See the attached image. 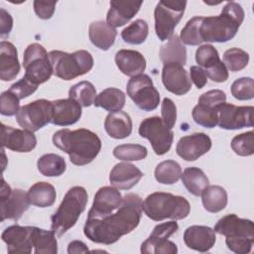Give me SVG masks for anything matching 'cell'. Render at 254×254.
Returning a JSON list of instances; mask_svg holds the SVG:
<instances>
[{
    "label": "cell",
    "mask_w": 254,
    "mask_h": 254,
    "mask_svg": "<svg viewBox=\"0 0 254 254\" xmlns=\"http://www.w3.org/2000/svg\"><path fill=\"white\" fill-rule=\"evenodd\" d=\"M142 198L136 193L123 196L120 206L101 216H87L84 235L92 242L110 245L133 231L140 223Z\"/></svg>",
    "instance_id": "cell-1"
},
{
    "label": "cell",
    "mask_w": 254,
    "mask_h": 254,
    "mask_svg": "<svg viewBox=\"0 0 254 254\" xmlns=\"http://www.w3.org/2000/svg\"><path fill=\"white\" fill-rule=\"evenodd\" d=\"M54 145L69 156L75 166L91 163L101 150V140L92 131L80 128L76 130L62 129L53 135Z\"/></svg>",
    "instance_id": "cell-2"
},
{
    "label": "cell",
    "mask_w": 254,
    "mask_h": 254,
    "mask_svg": "<svg viewBox=\"0 0 254 254\" xmlns=\"http://www.w3.org/2000/svg\"><path fill=\"white\" fill-rule=\"evenodd\" d=\"M244 20V11L240 4L227 2L218 16L203 17L200 36L203 42L225 43L232 40Z\"/></svg>",
    "instance_id": "cell-3"
},
{
    "label": "cell",
    "mask_w": 254,
    "mask_h": 254,
    "mask_svg": "<svg viewBox=\"0 0 254 254\" xmlns=\"http://www.w3.org/2000/svg\"><path fill=\"white\" fill-rule=\"evenodd\" d=\"M213 230L225 236L227 248L236 254H248L254 243V225L252 220L240 218L231 213L220 218Z\"/></svg>",
    "instance_id": "cell-4"
},
{
    "label": "cell",
    "mask_w": 254,
    "mask_h": 254,
    "mask_svg": "<svg viewBox=\"0 0 254 254\" xmlns=\"http://www.w3.org/2000/svg\"><path fill=\"white\" fill-rule=\"evenodd\" d=\"M142 210L154 221H162L167 218L180 220L188 217L190 205L184 196L157 191L144 199Z\"/></svg>",
    "instance_id": "cell-5"
},
{
    "label": "cell",
    "mask_w": 254,
    "mask_h": 254,
    "mask_svg": "<svg viewBox=\"0 0 254 254\" xmlns=\"http://www.w3.org/2000/svg\"><path fill=\"white\" fill-rule=\"evenodd\" d=\"M88 194L84 188L75 186L67 190L58 210L53 214L51 229L58 237L64 235L77 221L84 211Z\"/></svg>",
    "instance_id": "cell-6"
},
{
    "label": "cell",
    "mask_w": 254,
    "mask_h": 254,
    "mask_svg": "<svg viewBox=\"0 0 254 254\" xmlns=\"http://www.w3.org/2000/svg\"><path fill=\"white\" fill-rule=\"evenodd\" d=\"M49 58L53 67V74L64 80H71L83 75L93 67V58L85 50H79L72 54L63 51H51Z\"/></svg>",
    "instance_id": "cell-7"
},
{
    "label": "cell",
    "mask_w": 254,
    "mask_h": 254,
    "mask_svg": "<svg viewBox=\"0 0 254 254\" xmlns=\"http://www.w3.org/2000/svg\"><path fill=\"white\" fill-rule=\"evenodd\" d=\"M23 66L25 68L24 77L37 86L48 81L53 74L49 54L38 43L31 44L26 48L23 56Z\"/></svg>",
    "instance_id": "cell-8"
},
{
    "label": "cell",
    "mask_w": 254,
    "mask_h": 254,
    "mask_svg": "<svg viewBox=\"0 0 254 254\" xmlns=\"http://www.w3.org/2000/svg\"><path fill=\"white\" fill-rule=\"evenodd\" d=\"M187 1H160L154 11L155 32L160 41L169 40L179 24L185 9Z\"/></svg>",
    "instance_id": "cell-9"
},
{
    "label": "cell",
    "mask_w": 254,
    "mask_h": 254,
    "mask_svg": "<svg viewBox=\"0 0 254 254\" xmlns=\"http://www.w3.org/2000/svg\"><path fill=\"white\" fill-rule=\"evenodd\" d=\"M53 102L47 99H38L22 107L16 114L18 124L25 130L36 132L52 122Z\"/></svg>",
    "instance_id": "cell-10"
},
{
    "label": "cell",
    "mask_w": 254,
    "mask_h": 254,
    "mask_svg": "<svg viewBox=\"0 0 254 254\" xmlns=\"http://www.w3.org/2000/svg\"><path fill=\"white\" fill-rule=\"evenodd\" d=\"M127 94L134 103L143 111L155 110L160 103V93L153 84L151 77L140 74L131 77L127 83Z\"/></svg>",
    "instance_id": "cell-11"
},
{
    "label": "cell",
    "mask_w": 254,
    "mask_h": 254,
    "mask_svg": "<svg viewBox=\"0 0 254 254\" xmlns=\"http://www.w3.org/2000/svg\"><path fill=\"white\" fill-rule=\"evenodd\" d=\"M139 135L149 140L154 152L159 156L170 151L174 140V132L158 116L144 119L139 126Z\"/></svg>",
    "instance_id": "cell-12"
},
{
    "label": "cell",
    "mask_w": 254,
    "mask_h": 254,
    "mask_svg": "<svg viewBox=\"0 0 254 254\" xmlns=\"http://www.w3.org/2000/svg\"><path fill=\"white\" fill-rule=\"evenodd\" d=\"M179 225L176 221L158 224L153 229L150 236L141 244L143 254H177V245L168 238L176 233Z\"/></svg>",
    "instance_id": "cell-13"
},
{
    "label": "cell",
    "mask_w": 254,
    "mask_h": 254,
    "mask_svg": "<svg viewBox=\"0 0 254 254\" xmlns=\"http://www.w3.org/2000/svg\"><path fill=\"white\" fill-rule=\"evenodd\" d=\"M0 200L1 221L5 219L18 220L31 204L27 192L20 189L12 190L3 178L1 180Z\"/></svg>",
    "instance_id": "cell-14"
},
{
    "label": "cell",
    "mask_w": 254,
    "mask_h": 254,
    "mask_svg": "<svg viewBox=\"0 0 254 254\" xmlns=\"http://www.w3.org/2000/svg\"><path fill=\"white\" fill-rule=\"evenodd\" d=\"M217 125L225 130H237L253 126V106H236L222 103L216 107Z\"/></svg>",
    "instance_id": "cell-15"
},
{
    "label": "cell",
    "mask_w": 254,
    "mask_h": 254,
    "mask_svg": "<svg viewBox=\"0 0 254 254\" xmlns=\"http://www.w3.org/2000/svg\"><path fill=\"white\" fill-rule=\"evenodd\" d=\"M195 62L211 80L224 82L228 79V70L220 61L217 50L212 45L200 46L195 52Z\"/></svg>",
    "instance_id": "cell-16"
},
{
    "label": "cell",
    "mask_w": 254,
    "mask_h": 254,
    "mask_svg": "<svg viewBox=\"0 0 254 254\" xmlns=\"http://www.w3.org/2000/svg\"><path fill=\"white\" fill-rule=\"evenodd\" d=\"M1 142L2 148H7L19 153H28L35 149L37 145V138L31 131L17 129L2 124Z\"/></svg>",
    "instance_id": "cell-17"
},
{
    "label": "cell",
    "mask_w": 254,
    "mask_h": 254,
    "mask_svg": "<svg viewBox=\"0 0 254 254\" xmlns=\"http://www.w3.org/2000/svg\"><path fill=\"white\" fill-rule=\"evenodd\" d=\"M211 139L204 133H193L182 137L177 144V154L185 161L191 162L206 154L211 148Z\"/></svg>",
    "instance_id": "cell-18"
},
{
    "label": "cell",
    "mask_w": 254,
    "mask_h": 254,
    "mask_svg": "<svg viewBox=\"0 0 254 254\" xmlns=\"http://www.w3.org/2000/svg\"><path fill=\"white\" fill-rule=\"evenodd\" d=\"M162 81L166 89L175 95L187 94L191 88L188 71L180 64H165L162 69Z\"/></svg>",
    "instance_id": "cell-19"
},
{
    "label": "cell",
    "mask_w": 254,
    "mask_h": 254,
    "mask_svg": "<svg viewBox=\"0 0 254 254\" xmlns=\"http://www.w3.org/2000/svg\"><path fill=\"white\" fill-rule=\"evenodd\" d=\"M33 226L11 225L7 227L2 235V240L7 245L8 253H31Z\"/></svg>",
    "instance_id": "cell-20"
},
{
    "label": "cell",
    "mask_w": 254,
    "mask_h": 254,
    "mask_svg": "<svg viewBox=\"0 0 254 254\" xmlns=\"http://www.w3.org/2000/svg\"><path fill=\"white\" fill-rule=\"evenodd\" d=\"M122 195L119 190L112 187L100 188L93 199L87 216H101L117 209L122 202Z\"/></svg>",
    "instance_id": "cell-21"
},
{
    "label": "cell",
    "mask_w": 254,
    "mask_h": 254,
    "mask_svg": "<svg viewBox=\"0 0 254 254\" xmlns=\"http://www.w3.org/2000/svg\"><path fill=\"white\" fill-rule=\"evenodd\" d=\"M185 244L195 251L207 252L215 244V231L204 225H191L185 230Z\"/></svg>",
    "instance_id": "cell-22"
},
{
    "label": "cell",
    "mask_w": 254,
    "mask_h": 254,
    "mask_svg": "<svg viewBox=\"0 0 254 254\" xmlns=\"http://www.w3.org/2000/svg\"><path fill=\"white\" fill-rule=\"evenodd\" d=\"M53 102L52 123L57 126H69L81 117V106L71 98L58 99Z\"/></svg>",
    "instance_id": "cell-23"
},
{
    "label": "cell",
    "mask_w": 254,
    "mask_h": 254,
    "mask_svg": "<svg viewBox=\"0 0 254 254\" xmlns=\"http://www.w3.org/2000/svg\"><path fill=\"white\" fill-rule=\"evenodd\" d=\"M106 23L113 27H121L127 24L140 10L143 1H110Z\"/></svg>",
    "instance_id": "cell-24"
},
{
    "label": "cell",
    "mask_w": 254,
    "mask_h": 254,
    "mask_svg": "<svg viewBox=\"0 0 254 254\" xmlns=\"http://www.w3.org/2000/svg\"><path fill=\"white\" fill-rule=\"evenodd\" d=\"M143 173L130 163L116 164L110 172L109 182L117 190H130L142 179Z\"/></svg>",
    "instance_id": "cell-25"
},
{
    "label": "cell",
    "mask_w": 254,
    "mask_h": 254,
    "mask_svg": "<svg viewBox=\"0 0 254 254\" xmlns=\"http://www.w3.org/2000/svg\"><path fill=\"white\" fill-rule=\"evenodd\" d=\"M115 64L123 74L130 77L142 74L146 68L144 56L134 50H119L115 55Z\"/></svg>",
    "instance_id": "cell-26"
},
{
    "label": "cell",
    "mask_w": 254,
    "mask_h": 254,
    "mask_svg": "<svg viewBox=\"0 0 254 254\" xmlns=\"http://www.w3.org/2000/svg\"><path fill=\"white\" fill-rule=\"evenodd\" d=\"M20 71L18 52L15 46L7 41L0 43V78L10 81L16 78Z\"/></svg>",
    "instance_id": "cell-27"
},
{
    "label": "cell",
    "mask_w": 254,
    "mask_h": 254,
    "mask_svg": "<svg viewBox=\"0 0 254 254\" xmlns=\"http://www.w3.org/2000/svg\"><path fill=\"white\" fill-rule=\"evenodd\" d=\"M132 119L124 111L110 112L104 121V128L107 134L114 139H124L132 133Z\"/></svg>",
    "instance_id": "cell-28"
},
{
    "label": "cell",
    "mask_w": 254,
    "mask_h": 254,
    "mask_svg": "<svg viewBox=\"0 0 254 254\" xmlns=\"http://www.w3.org/2000/svg\"><path fill=\"white\" fill-rule=\"evenodd\" d=\"M89 40L96 48L107 51L114 44L117 31L104 21H95L88 28Z\"/></svg>",
    "instance_id": "cell-29"
},
{
    "label": "cell",
    "mask_w": 254,
    "mask_h": 254,
    "mask_svg": "<svg viewBox=\"0 0 254 254\" xmlns=\"http://www.w3.org/2000/svg\"><path fill=\"white\" fill-rule=\"evenodd\" d=\"M31 204L37 207L52 206L57 197V192L53 185L46 182H38L34 184L27 192Z\"/></svg>",
    "instance_id": "cell-30"
},
{
    "label": "cell",
    "mask_w": 254,
    "mask_h": 254,
    "mask_svg": "<svg viewBox=\"0 0 254 254\" xmlns=\"http://www.w3.org/2000/svg\"><path fill=\"white\" fill-rule=\"evenodd\" d=\"M160 59L165 64H180L185 65L187 63V50L178 35H173L160 49Z\"/></svg>",
    "instance_id": "cell-31"
},
{
    "label": "cell",
    "mask_w": 254,
    "mask_h": 254,
    "mask_svg": "<svg viewBox=\"0 0 254 254\" xmlns=\"http://www.w3.org/2000/svg\"><path fill=\"white\" fill-rule=\"evenodd\" d=\"M32 241L34 253L36 254H57L58 241L53 230H46L33 226Z\"/></svg>",
    "instance_id": "cell-32"
},
{
    "label": "cell",
    "mask_w": 254,
    "mask_h": 254,
    "mask_svg": "<svg viewBox=\"0 0 254 254\" xmlns=\"http://www.w3.org/2000/svg\"><path fill=\"white\" fill-rule=\"evenodd\" d=\"M126 101V96L121 89L116 87H108L102 90L94 99V106L101 107L109 112L121 110Z\"/></svg>",
    "instance_id": "cell-33"
},
{
    "label": "cell",
    "mask_w": 254,
    "mask_h": 254,
    "mask_svg": "<svg viewBox=\"0 0 254 254\" xmlns=\"http://www.w3.org/2000/svg\"><path fill=\"white\" fill-rule=\"evenodd\" d=\"M201 200L206 211L216 213L227 205V192L220 186H208L201 193Z\"/></svg>",
    "instance_id": "cell-34"
},
{
    "label": "cell",
    "mask_w": 254,
    "mask_h": 254,
    "mask_svg": "<svg viewBox=\"0 0 254 254\" xmlns=\"http://www.w3.org/2000/svg\"><path fill=\"white\" fill-rule=\"evenodd\" d=\"M182 182L191 194L201 195L202 191L208 187L209 181L203 171L199 168L190 167L182 173Z\"/></svg>",
    "instance_id": "cell-35"
},
{
    "label": "cell",
    "mask_w": 254,
    "mask_h": 254,
    "mask_svg": "<svg viewBox=\"0 0 254 254\" xmlns=\"http://www.w3.org/2000/svg\"><path fill=\"white\" fill-rule=\"evenodd\" d=\"M39 172L45 177H59L62 176L66 169L65 161L63 157L49 153L39 158L37 162Z\"/></svg>",
    "instance_id": "cell-36"
},
{
    "label": "cell",
    "mask_w": 254,
    "mask_h": 254,
    "mask_svg": "<svg viewBox=\"0 0 254 254\" xmlns=\"http://www.w3.org/2000/svg\"><path fill=\"white\" fill-rule=\"evenodd\" d=\"M182 177V168L174 160L163 161L155 169V179L163 185L176 184Z\"/></svg>",
    "instance_id": "cell-37"
},
{
    "label": "cell",
    "mask_w": 254,
    "mask_h": 254,
    "mask_svg": "<svg viewBox=\"0 0 254 254\" xmlns=\"http://www.w3.org/2000/svg\"><path fill=\"white\" fill-rule=\"evenodd\" d=\"M68 96L76 101L80 106L88 107L94 102L96 97V89L90 81L83 80L69 88Z\"/></svg>",
    "instance_id": "cell-38"
},
{
    "label": "cell",
    "mask_w": 254,
    "mask_h": 254,
    "mask_svg": "<svg viewBox=\"0 0 254 254\" xmlns=\"http://www.w3.org/2000/svg\"><path fill=\"white\" fill-rule=\"evenodd\" d=\"M149 27L145 20L137 19L121 32L122 40L130 45H140L148 37Z\"/></svg>",
    "instance_id": "cell-39"
},
{
    "label": "cell",
    "mask_w": 254,
    "mask_h": 254,
    "mask_svg": "<svg viewBox=\"0 0 254 254\" xmlns=\"http://www.w3.org/2000/svg\"><path fill=\"white\" fill-rule=\"evenodd\" d=\"M203 17L195 16L189 20L181 31L180 40L189 46H198L203 41L200 36V25Z\"/></svg>",
    "instance_id": "cell-40"
},
{
    "label": "cell",
    "mask_w": 254,
    "mask_h": 254,
    "mask_svg": "<svg viewBox=\"0 0 254 254\" xmlns=\"http://www.w3.org/2000/svg\"><path fill=\"white\" fill-rule=\"evenodd\" d=\"M113 155L121 161H140L147 157L148 150L139 144H123L114 148Z\"/></svg>",
    "instance_id": "cell-41"
},
{
    "label": "cell",
    "mask_w": 254,
    "mask_h": 254,
    "mask_svg": "<svg viewBox=\"0 0 254 254\" xmlns=\"http://www.w3.org/2000/svg\"><path fill=\"white\" fill-rule=\"evenodd\" d=\"M191 115L193 121L202 127L214 128L217 125L218 117L216 108L198 103L193 107Z\"/></svg>",
    "instance_id": "cell-42"
},
{
    "label": "cell",
    "mask_w": 254,
    "mask_h": 254,
    "mask_svg": "<svg viewBox=\"0 0 254 254\" xmlns=\"http://www.w3.org/2000/svg\"><path fill=\"white\" fill-rule=\"evenodd\" d=\"M249 62V55L239 48H231L224 52L223 64L230 71H239L246 67Z\"/></svg>",
    "instance_id": "cell-43"
},
{
    "label": "cell",
    "mask_w": 254,
    "mask_h": 254,
    "mask_svg": "<svg viewBox=\"0 0 254 254\" xmlns=\"http://www.w3.org/2000/svg\"><path fill=\"white\" fill-rule=\"evenodd\" d=\"M231 148L239 156H251L254 154V133L253 131L236 135L231 141Z\"/></svg>",
    "instance_id": "cell-44"
},
{
    "label": "cell",
    "mask_w": 254,
    "mask_h": 254,
    "mask_svg": "<svg viewBox=\"0 0 254 254\" xmlns=\"http://www.w3.org/2000/svg\"><path fill=\"white\" fill-rule=\"evenodd\" d=\"M231 94L238 100H250L254 97V83L251 77H240L231 85Z\"/></svg>",
    "instance_id": "cell-45"
},
{
    "label": "cell",
    "mask_w": 254,
    "mask_h": 254,
    "mask_svg": "<svg viewBox=\"0 0 254 254\" xmlns=\"http://www.w3.org/2000/svg\"><path fill=\"white\" fill-rule=\"evenodd\" d=\"M20 99L17 97L9 89L4 91L1 94V101H0V112L4 116H13L16 115L19 111L20 107Z\"/></svg>",
    "instance_id": "cell-46"
},
{
    "label": "cell",
    "mask_w": 254,
    "mask_h": 254,
    "mask_svg": "<svg viewBox=\"0 0 254 254\" xmlns=\"http://www.w3.org/2000/svg\"><path fill=\"white\" fill-rule=\"evenodd\" d=\"M162 121L169 128L173 129L177 120V107L174 101L170 98H164L161 104Z\"/></svg>",
    "instance_id": "cell-47"
},
{
    "label": "cell",
    "mask_w": 254,
    "mask_h": 254,
    "mask_svg": "<svg viewBox=\"0 0 254 254\" xmlns=\"http://www.w3.org/2000/svg\"><path fill=\"white\" fill-rule=\"evenodd\" d=\"M226 101L225 92L220 89H213L202 93L198 98V103L216 108Z\"/></svg>",
    "instance_id": "cell-48"
},
{
    "label": "cell",
    "mask_w": 254,
    "mask_h": 254,
    "mask_svg": "<svg viewBox=\"0 0 254 254\" xmlns=\"http://www.w3.org/2000/svg\"><path fill=\"white\" fill-rule=\"evenodd\" d=\"M37 88H38L37 85L33 84L31 81H29L26 77L23 76L20 80L13 83L10 86L9 90L12 91L14 94H16L17 97L21 100L33 94L37 90Z\"/></svg>",
    "instance_id": "cell-49"
},
{
    "label": "cell",
    "mask_w": 254,
    "mask_h": 254,
    "mask_svg": "<svg viewBox=\"0 0 254 254\" xmlns=\"http://www.w3.org/2000/svg\"><path fill=\"white\" fill-rule=\"evenodd\" d=\"M57 1H34V10L37 16L43 20L51 19L56 9Z\"/></svg>",
    "instance_id": "cell-50"
},
{
    "label": "cell",
    "mask_w": 254,
    "mask_h": 254,
    "mask_svg": "<svg viewBox=\"0 0 254 254\" xmlns=\"http://www.w3.org/2000/svg\"><path fill=\"white\" fill-rule=\"evenodd\" d=\"M190 81H192L198 89L204 87V85L207 83V76H206L204 70L198 65L190 66Z\"/></svg>",
    "instance_id": "cell-51"
},
{
    "label": "cell",
    "mask_w": 254,
    "mask_h": 254,
    "mask_svg": "<svg viewBox=\"0 0 254 254\" xmlns=\"http://www.w3.org/2000/svg\"><path fill=\"white\" fill-rule=\"evenodd\" d=\"M0 23L1 38H6L9 36L12 30L13 19L12 16L4 8H0Z\"/></svg>",
    "instance_id": "cell-52"
},
{
    "label": "cell",
    "mask_w": 254,
    "mask_h": 254,
    "mask_svg": "<svg viewBox=\"0 0 254 254\" xmlns=\"http://www.w3.org/2000/svg\"><path fill=\"white\" fill-rule=\"evenodd\" d=\"M87 246L79 240H73L71 241L67 246V253L73 254V253H86L88 252Z\"/></svg>",
    "instance_id": "cell-53"
}]
</instances>
